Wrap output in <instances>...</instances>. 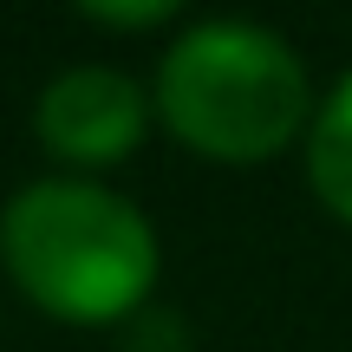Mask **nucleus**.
Masks as SVG:
<instances>
[{"label": "nucleus", "instance_id": "f257e3e1", "mask_svg": "<svg viewBox=\"0 0 352 352\" xmlns=\"http://www.w3.org/2000/svg\"><path fill=\"white\" fill-rule=\"evenodd\" d=\"M0 261L33 307L65 327H104L157 287V235L98 183H33L0 215Z\"/></svg>", "mask_w": 352, "mask_h": 352}, {"label": "nucleus", "instance_id": "f03ea898", "mask_svg": "<svg viewBox=\"0 0 352 352\" xmlns=\"http://www.w3.org/2000/svg\"><path fill=\"white\" fill-rule=\"evenodd\" d=\"M157 104H164V124L196 157L261 164L300 138L314 85H307V65L294 59V46L280 33L241 26V20H209L164 52Z\"/></svg>", "mask_w": 352, "mask_h": 352}, {"label": "nucleus", "instance_id": "7ed1b4c3", "mask_svg": "<svg viewBox=\"0 0 352 352\" xmlns=\"http://www.w3.org/2000/svg\"><path fill=\"white\" fill-rule=\"evenodd\" d=\"M39 144H46L59 164L98 170V164H124L144 144V124H151V104L111 65H78V72L52 78L39 91Z\"/></svg>", "mask_w": 352, "mask_h": 352}, {"label": "nucleus", "instance_id": "20e7f679", "mask_svg": "<svg viewBox=\"0 0 352 352\" xmlns=\"http://www.w3.org/2000/svg\"><path fill=\"white\" fill-rule=\"evenodd\" d=\"M307 183L327 202L340 222H352V72L340 78L327 104L314 118V138H307Z\"/></svg>", "mask_w": 352, "mask_h": 352}, {"label": "nucleus", "instance_id": "39448f33", "mask_svg": "<svg viewBox=\"0 0 352 352\" xmlns=\"http://www.w3.org/2000/svg\"><path fill=\"white\" fill-rule=\"evenodd\" d=\"M176 13V0H131V7H118V0H85V20L98 26H164Z\"/></svg>", "mask_w": 352, "mask_h": 352}]
</instances>
